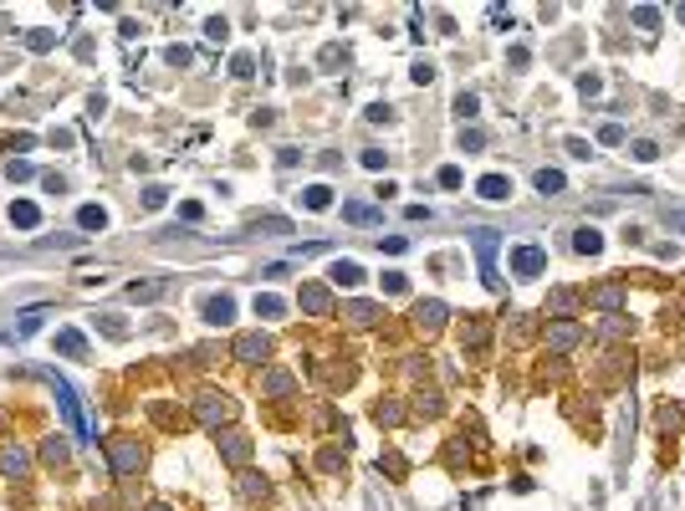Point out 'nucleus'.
<instances>
[{
	"label": "nucleus",
	"instance_id": "obj_1",
	"mask_svg": "<svg viewBox=\"0 0 685 511\" xmlns=\"http://www.w3.org/2000/svg\"><path fill=\"white\" fill-rule=\"evenodd\" d=\"M470 245H476V256H481V282L496 292L501 287V271H496V245H501V236H496V230H476Z\"/></svg>",
	"mask_w": 685,
	"mask_h": 511
},
{
	"label": "nucleus",
	"instance_id": "obj_2",
	"mask_svg": "<svg viewBox=\"0 0 685 511\" xmlns=\"http://www.w3.org/2000/svg\"><path fill=\"white\" fill-rule=\"evenodd\" d=\"M46 378H52V389H57V404H62V415H67V424L77 435H87V419H82V409H77V394H72V384L62 378L57 368H46Z\"/></svg>",
	"mask_w": 685,
	"mask_h": 511
},
{
	"label": "nucleus",
	"instance_id": "obj_3",
	"mask_svg": "<svg viewBox=\"0 0 685 511\" xmlns=\"http://www.w3.org/2000/svg\"><path fill=\"white\" fill-rule=\"evenodd\" d=\"M512 271L517 276H542L547 271V251H542V245H517V251H512Z\"/></svg>",
	"mask_w": 685,
	"mask_h": 511
},
{
	"label": "nucleus",
	"instance_id": "obj_4",
	"mask_svg": "<svg viewBox=\"0 0 685 511\" xmlns=\"http://www.w3.org/2000/svg\"><path fill=\"white\" fill-rule=\"evenodd\" d=\"M108 455H113V470H118V475H128V470H138V466H143L138 440H113V445H108Z\"/></svg>",
	"mask_w": 685,
	"mask_h": 511
},
{
	"label": "nucleus",
	"instance_id": "obj_5",
	"mask_svg": "<svg viewBox=\"0 0 685 511\" xmlns=\"http://www.w3.org/2000/svg\"><path fill=\"white\" fill-rule=\"evenodd\" d=\"M200 312H205V322H215V327H225V322H231V317H236V302H231V296H225V292H220V296H205V302H200Z\"/></svg>",
	"mask_w": 685,
	"mask_h": 511
},
{
	"label": "nucleus",
	"instance_id": "obj_6",
	"mask_svg": "<svg viewBox=\"0 0 685 511\" xmlns=\"http://www.w3.org/2000/svg\"><path fill=\"white\" fill-rule=\"evenodd\" d=\"M266 353H271V343L261 338V333H240L236 338V358H246V364H261Z\"/></svg>",
	"mask_w": 685,
	"mask_h": 511
},
{
	"label": "nucleus",
	"instance_id": "obj_7",
	"mask_svg": "<svg viewBox=\"0 0 685 511\" xmlns=\"http://www.w3.org/2000/svg\"><path fill=\"white\" fill-rule=\"evenodd\" d=\"M200 419L210 424V430H215V424H225V419H231V404H225L220 394H200Z\"/></svg>",
	"mask_w": 685,
	"mask_h": 511
},
{
	"label": "nucleus",
	"instance_id": "obj_8",
	"mask_svg": "<svg viewBox=\"0 0 685 511\" xmlns=\"http://www.w3.org/2000/svg\"><path fill=\"white\" fill-rule=\"evenodd\" d=\"M476 194H481V200H491V205H501V200L512 194V179H507V174H486L481 185H476Z\"/></svg>",
	"mask_w": 685,
	"mask_h": 511
},
{
	"label": "nucleus",
	"instance_id": "obj_9",
	"mask_svg": "<svg viewBox=\"0 0 685 511\" xmlns=\"http://www.w3.org/2000/svg\"><path fill=\"white\" fill-rule=\"evenodd\" d=\"M302 307L312 312V317H328V312H333V292L328 287H302Z\"/></svg>",
	"mask_w": 685,
	"mask_h": 511
},
{
	"label": "nucleus",
	"instance_id": "obj_10",
	"mask_svg": "<svg viewBox=\"0 0 685 511\" xmlns=\"http://www.w3.org/2000/svg\"><path fill=\"white\" fill-rule=\"evenodd\" d=\"M57 353H67V358H87V338L77 333V327H57Z\"/></svg>",
	"mask_w": 685,
	"mask_h": 511
},
{
	"label": "nucleus",
	"instance_id": "obj_11",
	"mask_svg": "<svg viewBox=\"0 0 685 511\" xmlns=\"http://www.w3.org/2000/svg\"><path fill=\"white\" fill-rule=\"evenodd\" d=\"M333 287H358L363 282V266H358V261H333Z\"/></svg>",
	"mask_w": 685,
	"mask_h": 511
},
{
	"label": "nucleus",
	"instance_id": "obj_12",
	"mask_svg": "<svg viewBox=\"0 0 685 511\" xmlns=\"http://www.w3.org/2000/svg\"><path fill=\"white\" fill-rule=\"evenodd\" d=\"M342 220H348V225H373V220H379V205L348 200V205H342Z\"/></svg>",
	"mask_w": 685,
	"mask_h": 511
},
{
	"label": "nucleus",
	"instance_id": "obj_13",
	"mask_svg": "<svg viewBox=\"0 0 685 511\" xmlns=\"http://www.w3.org/2000/svg\"><path fill=\"white\" fill-rule=\"evenodd\" d=\"M414 322L425 327V333H435V327L445 322V302H419V307H414Z\"/></svg>",
	"mask_w": 685,
	"mask_h": 511
},
{
	"label": "nucleus",
	"instance_id": "obj_14",
	"mask_svg": "<svg viewBox=\"0 0 685 511\" xmlns=\"http://www.w3.org/2000/svg\"><path fill=\"white\" fill-rule=\"evenodd\" d=\"M573 251H578V256H598V251H603V236H598L593 225H583L578 236H573Z\"/></svg>",
	"mask_w": 685,
	"mask_h": 511
},
{
	"label": "nucleus",
	"instance_id": "obj_15",
	"mask_svg": "<svg viewBox=\"0 0 685 511\" xmlns=\"http://www.w3.org/2000/svg\"><path fill=\"white\" fill-rule=\"evenodd\" d=\"M547 343H552V348H558V353H568V348H573V343H578V322H558V327H552V333H547Z\"/></svg>",
	"mask_w": 685,
	"mask_h": 511
},
{
	"label": "nucleus",
	"instance_id": "obj_16",
	"mask_svg": "<svg viewBox=\"0 0 685 511\" xmlns=\"http://www.w3.org/2000/svg\"><path fill=\"white\" fill-rule=\"evenodd\" d=\"M36 220H41V210H36V205H31V200H15V205H10V225H21V230H31V225H36Z\"/></svg>",
	"mask_w": 685,
	"mask_h": 511
},
{
	"label": "nucleus",
	"instance_id": "obj_17",
	"mask_svg": "<svg viewBox=\"0 0 685 511\" xmlns=\"http://www.w3.org/2000/svg\"><path fill=\"white\" fill-rule=\"evenodd\" d=\"M302 205H307V210H328V205H333V189H328V185H307V189H302Z\"/></svg>",
	"mask_w": 685,
	"mask_h": 511
},
{
	"label": "nucleus",
	"instance_id": "obj_18",
	"mask_svg": "<svg viewBox=\"0 0 685 511\" xmlns=\"http://www.w3.org/2000/svg\"><path fill=\"white\" fill-rule=\"evenodd\" d=\"M77 225H82V230H103L108 225V210L103 205H82V210H77Z\"/></svg>",
	"mask_w": 685,
	"mask_h": 511
},
{
	"label": "nucleus",
	"instance_id": "obj_19",
	"mask_svg": "<svg viewBox=\"0 0 685 511\" xmlns=\"http://www.w3.org/2000/svg\"><path fill=\"white\" fill-rule=\"evenodd\" d=\"M287 302L282 296H271V292H256V317H282Z\"/></svg>",
	"mask_w": 685,
	"mask_h": 511
},
{
	"label": "nucleus",
	"instance_id": "obj_20",
	"mask_svg": "<svg viewBox=\"0 0 685 511\" xmlns=\"http://www.w3.org/2000/svg\"><path fill=\"white\" fill-rule=\"evenodd\" d=\"M532 185H537V189H542V194H558V189L568 185V179H563L558 169H537V174H532Z\"/></svg>",
	"mask_w": 685,
	"mask_h": 511
},
{
	"label": "nucleus",
	"instance_id": "obj_21",
	"mask_svg": "<svg viewBox=\"0 0 685 511\" xmlns=\"http://www.w3.org/2000/svg\"><path fill=\"white\" fill-rule=\"evenodd\" d=\"M159 292H164V282H134L128 287V302H154Z\"/></svg>",
	"mask_w": 685,
	"mask_h": 511
},
{
	"label": "nucleus",
	"instance_id": "obj_22",
	"mask_svg": "<svg viewBox=\"0 0 685 511\" xmlns=\"http://www.w3.org/2000/svg\"><path fill=\"white\" fill-rule=\"evenodd\" d=\"M246 455H251L246 435H225V460H236V466H240V460H246Z\"/></svg>",
	"mask_w": 685,
	"mask_h": 511
},
{
	"label": "nucleus",
	"instance_id": "obj_23",
	"mask_svg": "<svg viewBox=\"0 0 685 511\" xmlns=\"http://www.w3.org/2000/svg\"><path fill=\"white\" fill-rule=\"evenodd\" d=\"M41 317H46V307H31L26 317H21V327H15V338H31V333L41 327Z\"/></svg>",
	"mask_w": 685,
	"mask_h": 511
},
{
	"label": "nucleus",
	"instance_id": "obj_24",
	"mask_svg": "<svg viewBox=\"0 0 685 511\" xmlns=\"http://www.w3.org/2000/svg\"><path fill=\"white\" fill-rule=\"evenodd\" d=\"M0 470H6V475H21V470H26V455H21V450L10 445V450L0 455Z\"/></svg>",
	"mask_w": 685,
	"mask_h": 511
},
{
	"label": "nucleus",
	"instance_id": "obj_25",
	"mask_svg": "<svg viewBox=\"0 0 685 511\" xmlns=\"http://www.w3.org/2000/svg\"><path fill=\"white\" fill-rule=\"evenodd\" d=\"M348 317H353L358 327H368L373 317H379V307H373V302H353V307H348Z\"/></svg>",
	"mask_w": 685,
	"mask_h": 511
},
{
	"label": "nucleus",
	"instance_id": "obj_26",
	"mask_svg": "<svg viewBox=\"0 0 685 511\" xmlns=\"http://www.w3.org/2000/svg\"><path fill=\"white\" fill-rule=\"evenodd\" d=\"M634 21H640L644 31H655V26H660V10H655V6H634Z\"/></svg>",
	"mask_w": 685,
	"mask_h": 511
},
{
	"label": "nucleus",
	"instance_id": "obj_27",
	"mask_svg": "<svg viewBox=\"0 0 685 511\" xmlns=\"http://www.w3.org/2000/svg\"><path fill=\"white\" fill-rule=\"evenodd\" d=\"M547 307L558 312V317H563V312H573V292H552V296H547Z\"/></svg>",
	"mask_w": 685,
	"mask_h": 511
},
{
	"label": "nucleus",
	"instance_id": "obj_28",
	"mask_svg": "<svg viewBox=\"0 0 685 511\" xmlns=\"http://www.w3.org/2000/svg\"><path fill=\"white\" fill-rule=\"evenodd\" d=\"M31 174H36V169H31L26 159H10V164H6V179H31Z\"/></svg>",
	"mask_w": 685,
	"mask_h": 511
},
{
	"label": "nucleus",
	"instance_id": "obj_29",
	"mask_svg": "<svg viewBox=\"0 0 685 511\" xmlns=\"http://www.w3.org/2000/svg\"><path fill=\"white\" fill-rule=\"evenodd\" d=\"M455 113H461V118H476V92H461V97H455Z\"/></svg>",
	"mask_w": 685,
	"mask_h": 511
},
{
	"label": "nucleus",
	"instance_id": "obj_30",
	"mask_svg": "<svg viewBox=\"0 0 685 511\" xmlns=\"http://www.w3.org/2000/svg\"><path fill=\"white\" fill-rule=\"evenodd\" d=\"M52 41H57L52 31H31V36H26V46H31V52H46V46H52Z\"/></svg>",
	"mask_w": 685,
	"mask_h": 511
},
{
	"label": "nucleus",
	"instance_id": "obj_31",
	"mask_svg": "<svg viewBox=\"0 0 685 511\" xmlns=\"http://www.w3.org/2000/svg\"><path fill=\"white\" fill-rule=\"evenodd\" d=\"M225 31H231V26H225L220 15H210V21H205V36H210V41H225Z\"/></svg>",
	"mask_w": 685,
	"mask_h": 511
},
{
	"label": "nucleus",
	"instance_id": "obj_32",
	"mask_svg": "<svg viewBox=\"0 0 685 511\" xmlns=\"http://www.w3.org/2000/svg\"><path fill=\"white\" fill-rule=\"evenodd\" d=\"M598 143H624V128H619V123H603V128H598Z\"/></svg>",
	"mask_w": 685,
	"mask_h": 511
},
{
	"label": "nucleus",
	"instance_id": "obj_33",
	"mask_svg": "<svg viewBox=\"0 0 685 511\" xmlns=\"http://www.w3.org/2000/svg\"><path fill=\"white\" fill-rule=\"evenodd\" d=\"M634 159H640V164H649V159H660V148L649 143V138H640V143H634Z\"/></svg>",
	"mask_w": 685,
	"mask_h": 511
},
{
	"label": "nucleus",
	"instance_id": "obj_34",
	"mask_svg": "<svg viewBox=\"0 0 685 511\" xmlns=\"http://www.w3.org/2000/svg\"><path fill=\"white\" fill-rule=\"evenodd\" d=\"M619 302H624V292H619V287H603V292H598V307H609V312H614Z\"/></svg>",
	"mask_w": 685,
	"mask_h": 511
},
{
	"label": "nucleus",
	"instance_id": "obj_35",
	"mask_svg": "<svg viewBox=\"0 0 685 511\" xmlns=\"http://www.w3.org/2000/svg\"><path fill=\"white\" fill-rule=\"evenodd\" d=\"M440 185H445V189H461V169H455V164H445V169H440Z\"/></svg>",
	"mask_w": 685,
	"mask_h": 511
},
{
	"label": "nucleus",
	"instance_id": "obj_36",
	"mask_svg": "<svg viewBox=\"0 0 685 511\" xmlns=\"http://www.w3.org/2000/svg\"><path fill=\"white\" fill-rule=\"evenodd\" d=\"M231 72H236V77H256V62H251V57H236Z\"/></svg>",
	"mask_w": 685,
	"mask_h": 511
},
{
	"label": "nucleus",
	"instance_id": "obj_37",
	"mask_svg": "<svg viewBox=\"0 0 685 511\" xmlns=\"http://www.w3.org/2000/svg\"><path fill=\"white\" fill-rule=\"evenodd\" d=\"M481 143H486L481 128H466V134H461V148H481Z\"/></svg>",
	"mask_w": 685,
	"mask_h": 511
},
{
	"label": "nucleus",
	"instance_id": "obj_38",
	"mask_svg": "<svg viewBox=\"0 0 685 511\" xmlns=\"http://www.w3.org/2000/svg\"><path fill=\"white\" fill-rule=\"evenodd\" d=\"M164 57H169V67H185V62H189V46H169Z\"/></svg>",
	"mask_w": 685,
	"mask_h": 511
},
{
	"label": "nucleus",
	"instance_id": "obj_39",
	"mask_svg": "<svg viewBox=\"0 0 685 511\" xmlns=\"http://www.w3.org/2000/svg\"><path fill=\"white\" fill-rule=\"evenodd\" d=\"M466 343H470V348H481V343H486V322H470V333H466Z\"/></svg>",
	"mask_w": 685,
	"mask_h": 511
},
{
	"label": "nucleus",
	"instance_id": "obj_40",
	"mask_svg": "<svg viewBox=\"0 0 685 511\" xmlns=\"http://www.w3.org/2000/svg\"><path fill=\"white\" fill-rule=\"evenodd\" d=\"M266 389H271V394H287V389H291V378H287V373H271V378H266Z\"/></svg>",
	"mask_w": 685,
	"mask_h": 511
},
{
	"label": "nucleus",
	"instance_id": "obj_41",
	"mask_svg": "<svg viewBox=\"0 0 685 511\" xmlns=\"http://www.w3.org/2000/svg\"><path fill=\"white\" fill-rule=\"evenodd\" d=\"M363 169H384V154H379V148H363Z\"/></svg>",
	"mask_w": 685,
	"mask_h": 511
},
{
	"label": "nucleus",
	"instance_id": "obj_42",
	"mask_svg": "<svg viewBox=\"0 0 685 511\" xmlns=\"http://www.w3.org/2000/svg\"><path fill=\"white\" fill-rule=\"evenodd\" d=\"M164 194H169V189H159V185H154L149 194H143V205H149V210H159V205H164Z\"/></svg>",
	"mask_w": 685,
	"mask_h": 511
},
{
	"label": "nucleus",
	"instance_id": "obj_43",
	"mask_svg": "<svg viewBox=\"0 0 685 511\" xmlns=\"http://www.w3.org/2000/svg\"><path fill=\"white\" fill-rule=\"evenodd\" d=\"M261 230H271V236H287V230H291V225H287V220H276V215H271V220H261Z\"/></svg>",
	"mask_w": 685,
	"mask_h": 511
},
{
	"label": "nucleus",
	"instance_id": "obj_44",
	"mask_svg": "<svg viewBox=\"0 0 685 511\" xmlns=\"http://www.w3.org/2000/svg\"><path fill=\"white\" fill-rule=\"evenodd\" d=\"M384 292H404V276L399 271H384Z\"/></svg>",
	"mask_w": 685,
	"mask_h": 511
},
{
	"label": "nucleus",
	"instance_id": "obj_45",
	"mask_svg": "<svg viewBox=\"0 0 685 511\" xmlns=\"http://www.w3.org/2000/svg\"><path fill=\"white\" fill-rule=\"evenodd\" d=\"M665 225H670V230H685V210H665Z\"/></svg>",
	"mask_w": 685,
	"mask_h": 511
},
{
	"label": "nucleus",
	"instance_id": "obj_46",
	"mask_svg": "<svg viewBox=\"0 0 685 511\" xmlns=\"http://www.w3.org/2000/svg\"><path fill=\"white\" fill-rule=\"evenodd\" d=\"M680 21H685V6H680Z\"/></svg>",
	"mask_w": 685,
	"mask_h": 511
}]
</instances>
